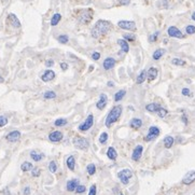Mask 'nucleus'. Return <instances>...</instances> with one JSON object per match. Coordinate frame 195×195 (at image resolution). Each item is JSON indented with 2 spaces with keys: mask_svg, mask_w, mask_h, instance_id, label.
Instances as JSON below:
<instances>
[{
  "mask_svg": "<svg viewBox=\"0 0 195 195\" xmlns=\"http://www.w3.org/2000/svg\"><path fill=\"white\" fill-rule=\"evenodd\" d=\"M111 27H112V25H111V23L109 21L99 20L92 28V36L94 38H99L101 36L107 35L109 31H110Z\"/></svg>",
  "mask_w": 195,
  "mask_h": 195,
  "instance_id": "obj_1",
  "label": "nucleus"
},
{
  "mask_svg": "<svg viewBox=\"0 0 195 195\" xmlns=\"http://www.w3.org/2000/svg\"><path fill=\"white\" fill-rule=\"evenodd\" d=\"M122 111H123L122 106H115V107H113L110 111H109L107 117H106L105 125L107 126V127H111L112 124H114L115 122L120 119V117H121V114H122Z\"/></svg>",
  "mask_w": 195,
  "mask_h": 195,
  "instance_id": "obj_2",
  "label": "nucleus"
},
{
  "mask_svg": "<svg viewBox=\"0 0 195 195\" xmlns=\"http://www.w3.org/2000/svg\"><path fill=\"white\" fill-rule=\"evenodd\" d=\"M93 19V10L92 9H84L78 15V20L81 24H88Z\"/></svg>",
  "mask_w": 195,
  "mask_h": 195,
  "instance_id": "obj_3",
  "label": "nucleus"
},
{
  "mask_svg": "<svg viewBox=\"0 0 195 195\" xmlns=\"http://www.w3.org/2000/svg\"><path fill=\"white\" fill-rule=\"evenodd\" d=\"M131 177H133V171H131V169H122L121 171L117 173V178L120 179V181H121L124 185L128 184L130 179Z\"/></svg>",
  "mask_w": 195,
  "mask_h": 195,
  "instance_id": "obj_4",
  "label": "nucleus"
},
{
  "mask_svg": "<svg viewBox=\"0 0 195 195\" xmlns=\"http://www.w3.org/2000/svg\"><path fill=\"white\" fill-rule=\"evenodd\" d=\"M73 144L76 148L81 149V150H86L90 147V142L84 137H76L73 139Z\"/></svg>",
  "mask_w": 195,
  "mask_h": 195,
  "instance_id": "obj_5",
  "label": "nucleus"
},
{
  "mask_svg": "<svg viewBox=\"0 0 195 195\" xmlns=\"http://www.w3.org/2000/svg\"><path fill=\"white\" fill-rule=\"evenodd\" d=\"M93 124H94V115H93L92 113H90V114L87 115L86 120H85L78 128H79V131H86L90 130V128H92Z\"/></svg>",
  "mask_w": 195,
  "mask_h": 195,
  "instance_id": "obj_6",
  "label": "nucleus"
},
{
  "mask_svg": "<svg viewBox=\"0 0 195 195\" xmlns=\"http://www.w3.org/2000/svg\"><path fill=\"white\" fill-rule=\"evenodd\" d=\"M117 26L122 29H125V30H136V24L133 21H119L117 22Z\"/></svg>",
  "mask_w": 195,
  "mask_h": 195,
  "instance_id": "obj_7",
  "label": "nucleus"
},
{
  "mask_svg": "<svg viewBox=\"0 0 195 195\" xmlns=\"http://www.w3.org/2000/svg\"><path fill=\"white\" fill-rule=\"evenodd\" d=\"M158 135H160V128L156 127V126H151L149 128L148 135L144 137V140L146 141H151V140L155 139L156 137H158Z\"/></svg>",
  "mask_w": 195,
  "mask_h": 195,
  "instance_id": "obj_8",
  "label": "nucleus"
},
{
  "mask_svg": "<svg viewBox=\"0 0 195 195\" xmlns=\"http://www.w3.org/2000/svg\"><path fill=\"white\" fill-rule=\"evenodd\" d=\"M21 131H12L6 136V139L8 140L9 142H16L21 139Z\"/></svg>",
  "mask_w": 195,
  "mask_h": 195,
  "instance_id": "obj_9",
  "label": "nucleus"
},
{
  "mask_svg": "<svg viewBox=\"0 0 195 195\" xmlns=\"http://www.w3.org/2000/svg\"><path fill=\"white\" fill-rule=\"evenodd\" d=\"M167 33H168L169 37L178 38V39H182V38H184V36H183V33L180 31V29H178L177 27H175V26L169 27L168 30H167Z\"/></svg>",
  "mask_w": 195,
  "mask_h": 195,
  "instance_id": "obj_10",
  "label": "nucleus"
},
{
  "mask_svg": "<svg viewBox=\"0 0 195 195\" xmlns=\"http://www.w3.org/2000/svg\"><path fill=\"white\" fill-rule=\"evenodd\" d=\"M107 103H108V96L106 94H104V93H101V94L99 95V99L96 104L97 109H99V110H104L106 106H107Z\"/></svg>",
  "mask_w": 195,
  "mask_h": 195,
  "instance_id": "obj_11",
  "label": "nucleus"
},
{
  "mask_svg": "<svg viewBox=\"0 0 195 195\" xmlns=\"http://www.w3.org/2000/svg\"><path fill=\"white\" fill-rule=\"evenodd\" d=\"M142 152H144V147H142L141 144H138V146L134 149L133 154H131V158H133V161H135V162L139 161L140 158H141Z\"/></svg>",
  "mask_w": 195,
  "mask_h": 195,
  "instance_id": "obj_12",
  "label": "nucleus"
},
{
  "mask_svg": "<svg viewBox=\"0 0 195 195\" xmlns=\"http://www.w3.org/2000/svg\"><path fill=\"white\" fill-rule=\"evenodd\" d=\"M63 133L62 131H52V133H50V135H49V139H50V141H52V142H60V140L63 139Z\"/></svg>",
  "mask_w": 195,
  "mask_h": 195,
  "instance_id": "obj_13",
  "label": "nucleus"
},
{
  "mask_svg": "<svg viewBox=\"0 0 195 195\" xmlns=\"http://www.w3.org/2000/svg\"><path fill=\"white\" fill-rule=\"evenodd\" d=\"M115 64H117V60H115L114 58L107 57L105 60H104L103 67H104V69H105V70H110V69H112V68L114 67Z\"/></svg>",
  "mask_w": 195,
  "mask_h": 195,
  "instance_id": "obj_14",
  "label": "nucleus"
},
{
  "mask_svg": "<svg viewBox=\"0 0 195 195\" xmlns=\"http://www.w3.org/2000/svg\"><path fill=\"white\" fill-rule=\"evenodd\" d=\"M8 21L14 28H20V27H21V22L19 21L16 15L13 14V13H10V14L8 15Z\"/></svg>",
  "mask_w": 195,
  "mask_h": 195,
  "instance_id": "obj_15",
  "label": "nucleus"
},
{
  "mask_svg": "<svg viewBox=\"0 0 195 195\" xmlns=\"http://www.w3.org/2000/svg\"><path fill=\"white\" fill-rule=\"evenodd\" d=\"M54 78H55V72L51 69L44 71V73L41 76V80L43 81V82H50V81H52Z\"/></svg>",
  "mask_w": 195,
  "mask_h": 195,
  "instance_id": "obj_16",
  "label": "nucleus"
},
{
  "mask_svg": "<svg viewBox=\"0 0 195 195\" xmlns=\"http://www.w3.org/2000/svg\"><path fill=\"white\" fill-rule=\"evenodd\" d=\"M78 184H79L78 179H71V180L68 181L67 184H66V189L69 192H74L76 191V188L78 187Z\"/></svg>",
  "mask_w": 195,
  "mask_h": 195,
  "instance_id": "obj_17",
  "label": "nucleus"
},
{
  "mask_svg": "<svg viewBox=\"0 0 195 195\" xmlns=\"http://www.w3.org/2000/svg\"><path fill=\"white\" fill-rule=\"evenodd\" d=\"M195 181V171H190V173H188L187 175L184 176V178H183L182 182L184 183V184L189 185L191 184V183H193Z\"/></svg>",
  "mask_w": 195,
  "mask_h": 195,
  "instance_id": "obj_18",
  "label": "nucleus"
},
{
  "mask_svg": "<svg viewBox=\"0 0 195 195\" xmlns=\"http://www.w3.org/2000/svg\"><path fill=\"white\" fill-rule=\"evenodd\" d=\"M30 157L33 158L35 162H40L44 158V153L42 152H38L37 150L30 151Z\"/></svg>",
  "mask_w": 195,
  "mask_h": 195,
  "instance_id": "obj_19",
  "label": "nucleus"
},
{
  "mask_svg": "<svg viewBox=\"0 0 195 195\" xmlns=\"http://www.w3.org/2000/svg\"><path fill=\"white\" fill-rule=\"evenodd\" d=\"M157 69L154 67H151L150 69L147 71V79H148V81H154L156 79V77H157Z\"/></svg>",
  "mask_w": 195,
  "mask_h": 195,
  "instance_id": "obj_20",
  "label": "nucleus"
},
{
  "mask_svg": "<svg viewBox=\"0 0 195 195\" xmlns=\"http://www.w3.org/2000/svg\"><path fill=\"white\" fill-rule=\"evenodd\" d=\"M130 126L134 130H138V128H140L142 126V121L140 119H138V117H134L130 121Z\"/></svg>",
  "mask_w": 195,
  "mask_h": 195,
  "instance_id": "obj_21",
  "label": "nucleus"
},
{
  "mask_svg": "<svg viewBox=\"0 0 195 195\" xmlns=\"http://www.w3.org/2000/svg\"><path fill=\"white\" fill-rule=\"evenodd\" d=\"M66 164H67V167L69 168V171H73L74 167H76V158H74L73 155L68 156L67 161H66Z\"/></svg>",
  "mask_w": 195,
  "mask_h": 195,
  "instance_id": "obj_22",
  "label": "nucleus"
},
{
  "mask_svg": "<svg viewBox=\"0 0 195 195\" xmlns=\"http://www.w3.org/2000/svg\"><path fill=\"white\" fill-rule=\"evenodd\" d=\"M117 44L121 47L122 51L124 52V53H128V51H130V45H128L127 41L124 39H119L117 40Z\"/></svg>",
  "mask_w": 195,
  "mask_h": 195,
  "instance_id": "obj_23",
  "label": "nucleus"
},
{
  "mask_svg": "<svg viewBox=\"0 0 195 195\" xmlns=\"http://www.w3.org/2000/svg\"><path fill=\"white\" fill-rule=\"evenodd\" d=\"M107 156L108 158H110L111 161H115L117 157V153L115 151V149L113 147H109L108 150H107Z\"/></svg>",
  "mask_w": 195,
  "mask_h": 195,
  "instance_id": "obj_24",
  "label": "nucleus"
},
{
  "mask_svg": "<svg viewBox=\"0 0 195 195\" xmlns=\"http://www.w3.org/2000/svg\"><path fill=\"white\" fill-rule=\"evenodd\" d=\"M174 142H175V139L171 136H166V137L164 138V147L166 149H171V147H173Z\"/></svg>",
  "mask_w": 195,
  "mask_h": 195,
  "instance_id": "obj_25",
  "label": "nucleus"
},
{
  "mask_svg": "<svg viewBox=\"0 0 195 195\" xmlns=\"http://www.w3.org/2000/svg\"><path fill=\"white\" fill-rule=\"evenodd\" d=\"M165 49H157V50H155L154 51V53H153V55H152V57H153V60H158L160 58H162V56L165 54Z\"/></svg>",
  "mask_w": 195,
  "mask_h": 195,
  "instance_id": "obj_26",
  "label": "nucleus"
},
{
  "mask_svg": "<svg viewBox=\"0 0 195 195\" xmlns=\"http://www.w3.org/2000/svg\"><path fill=\"white\" fill-rule=\"evenodd\" d=\"M146 78H147V71L146 70H142V71L138 74L137 79H136V83H137V84H142V83L144 82V80H146Z\"/></svg>",
  "mask_w": 195,
  "mask_h": 195,
  "instance_id": "obj_27",
  "label": "nucleus"
},
{
  "mask_svg": "<svg viewBox=\"0 0 195 195\" xmlns=\"http://www.w3.org/2000/svg\"><path fill=\"white\" fill-rule=\"evenodd\" d=\"M126 95V91L125 90H120L119 92H117L114 94V101H120L124 98V96Z\"/></svg>",
  "mask_w": 195,
  "mask_h": 195,
  "instance_id": "obj_28",
  "label": "nucleus"
},
{
  "mask_svg": "<svg viewBox=\"0 0 195 195\" xmlns=\"http://www.w3.org/2000/svg\"><path fill=\"white\" fill-rule=\"evenodd\" d=\"M158 107H160V105L152 103V104H149V105H147V106H146V110L148 111V112L153 113V112H156V111H157Z\"/></svg>",
  "mask_w": 195,
  "mask_h": 195,
  "instance_id": "obj_29",
  "label": "nucleus"
},
{
  "mask_svg": "<svg viewBox=\"0 0 195 195\" xmlns=\"http://www.w3.org/2000/svg\"><path fill=\"white\" fill-rule=\"evenodd\" d=\"M60 20H62V15H60V13H55V14L53 15V17L51 19V25L52 26H56V25L60 23Z\"/></svg>",
  "mask_w": 195,
  "mask_h": 195,
  "instance_id": "obj_30",
  "label": "nucleus"
},
{
  "mask_svg": "<svg viewBox=\"0 0 195 195\" xmlns=\"http://www.w3.org/2000/svg\"><path fill=\"white\" fill-rule=\"evenodd\" d=\"M33 164H31L30 162H24L23 164L21 165V169L24 173H27V171H31L33 169Z\"/></svg>",
  "mask_w": 195,
  "mask_h": 195,
  "instance_id": "obj_31",
  "label": "nucleus"
},
{
  "mask_svg": "<svg viewBox=\"0 0 195 195\" xmlns=\"http://www.w3.org/2000/svg\"><path fill=\"white\" fill-rule=\"evenodd\" d=\"M49 171H51L52 174H55L57 171V164H56L55 161H51L49 164Z\"/></svg>",
  "mask_w": 195,
  "mask_h": 195,
  "instance_id": "obj_32",
  "label": "nucleus"
},
{
  "mask_svg": "<svg viewBox=\"0 0 195 195\" xmlns=\"http://www.w3.org/2000/svg\"><path fill=\"white\" fill-rule=\"evenodd\" d=\"M86 171L90 176H93V175L96 173V166H95V164H88L86 166Z\"/></svg>",
  "mask_w": 195,
  "mask_h": 195,
  "instance_id": "obj_33",
  "label": "nucleus"
},
{
  "mask_svg": "<svg viewBox=\"0 0 195 195\" xmlns=\"http://www.w3.org/2000/svg\"><path fill=\"white\" fill-rule=\"evenodd\" d=\"M68 123V121L66 119H57L55 122H54V125L55 126H57V127H62V126H65L66 124Z\"/></svg>",
  "mask_w": 195,
  "mask_h": 195,
  "instance_id": "obj_34",
  "label": "nucleus"
},
{
  "mask_svg": "<svg viewBox=\"0 0 195 195\" xmlns=\"http://www.w3.org/2000/svg\"><path fill=\"white\" fill-rule=\"evenodd\" d=\"M57 41L62 44H66V43H68V41H69V37H68L67 35H60L57 37Z\"/></svg>",
  "mask_w": 195,
  "mask_h": 195,
  "instance_id": "obj_35",
  "label": "nucleus"
},
{
  "mask_svg": "<svg viewBox=\"0 0 195 195\" xmlns=\"http://www.w3.org/2000/svg\"><path fill=\"white\" fill-rule=\"evenodd\" d=\"M156 112H157V114H158V117H165L167 115V113H168V111L166 110V109L165 108H163V107H158V109H157V111H156Z\"/></svg>",
  "mask_w": 195,
  "mask_h": 195,
  "instance_id": "obj_36",
  "label": "nucleus"
},
{
  "mask_svg": "<svg viewBox=\"0 0 195 195\" xmlns=\"http://www.w3.org/2000/svg\"><path fill=\"white\" fill-rule=\"evenodd\" d=\"M43 97H44V99H53L56 97V94H55V92H53V91H47V92L44 93Z\"/></svg>",
  "mask_w": 195,
  "mask_h": 195,
  "instance_id": "obj_37",
  "label": "nucleus"
},
{
  "mask_svg": "<svg viewBox=\"0 0 195 195\" xmlns=\"http://www.w3.org/2000/svg\"><path fill=\"white\" fill-rule=\"evenodd\" d=\"M108 138H109V136L107 133H101L100 136H99V142H100L101 144H105L106 142H107Z\"/></svg>",
  "mask_w": 195,
  "mask_h": 195,
  "instance_id": "obj_38",
  "label": "nucleus"
},
{
  "mask_svg": "<svg viewBox=\"0 0 195 195\" xmlns=\"http://www.w3.org/2000/svg\"><path fill=\"white\" fill-rule=\"evenodd\" d=\"M86 191V187L85 185H83V184H78V187L76 188V193L77 194H83L84 192Z\"/></svg>",
  "mask_w": 195,
  "mask_h": 195,
  "instance_id": "obj_39",
  "label": "nucleus"
},
{
  "mask_svg": "<svg viewBox=\"0 0 195 195\" xmlns=\"http://www.w3.org/2000/svg\"><path fill=\"white\" fill-rule=\"evenodd\" d=\"M123 39L126 40V41H135L136 40V36L133 35V33H125V35L123 36Z\"/></svg>",
  "mask_w": 195,
  "mask_h": 195,
  "instance_id": "obj_40",
  "label": "nucleus"
},
{
  "mask_svg": "<svg viewBox=\"0 0 195 195\" xmlns=\"http://www.w3.org/2000/svg\"><path fill=\"white\" fill-rule=\"evenodd\" d=\"M171 64L176 65V66H184L185 65V62L182 60H180V58H174L173 60H171Z\"/></svg>",
  "mask_w": 195,
  "mask_h": 195,
  "instance_id": "obj_41",
  "label": "nucleus"
},
{
  "mask_svg": "<svg viewBox=\"0 0 195 195\" xmlns=\"http://www.w3.org/2000/svg\"><path fill=\"white\" fill-rule=\"evenodd\" d=\"M8 124V117L4 115H0V127H3Z\"/></svg>",
  "mask_w": 195,
  "mask_h": 195,
  "instance_id": "obj_42",
  "label": "nucleus"
},
{
  "mask_svg": "<svg viewBox=\"0 0 195 195\" xmlns=\"http://www.w3.org/2000/svg\"><path fill=\"white\" fill-rule=\"evenodd\" d=\"M185 31H187L188 35H193V33H195V26L189 25V26H187V28H185Z\"/></svg>",
  "mask_w": 195,
  "mask_h": 195,
  "instance_id": "obj_43",
  "label": "nucleus"
},
{
  "mask_svg": "<svg viewBox=\"0 0 195 195\" xmlns=\"http://www.w3.org/2000/svg\"><path fill=\"white\" fill-rule=\"evenodd\" d=\"M40 173H41V171L38 167H33V169H31V176L33 177H39Z\"/></svg>",
  "mask_w": 195,
  "mask_h": 195,
  "instance_id": "obj_44",
  "label": "nucleus"
},
{
  "mask_svg": "<svg viewBox=\"0 0 195 195\" xmlns=\"http://www.w3.org/2000/svg\"><path fill=\"white\" fill-rule=\"evenodd\" d=\"M158 35H160V33H158V31H155L153 35H151L150 37H149V41H150V42H155L156 40H157Z\"/></svg>",
  "mask_w": 195,
  "mask_h": 195,
  "instance_id": "obj_45",
  "label": "nucleus"
},
{
  "mask_svg": "<svg viewBox=\"0 0 195 195\" xmlns=\"http://www.w3.org/2000/svg\"><path fill=\"white\" fill-rule=\"evenodd\" d=\"M181 93H182V95L183 96H192V93H191V91L189 90L188 87H184V88H182V91H181Z\"/></svg>",
  "mask_w": 195,
  "mask_h": 195,
  "instance_id": "obj_46",
  "label": "nucleus"
},
{
  "mask_svg": "<svg viewBox=\"0 0 195 195\" xmlns=\"http://www.w3.org/2000/svg\"><path fill=\"white\" fill-rule=\"evenodd\" d=\"M97 193V189H96V185L93 184L92 187L90 188V192H88V195H96Z\"/></svg>",
  "mask_w": 195,
  "mask_h": 195,
  "instance_id": "obj_47",
  "label": "nucleus"
},
{
  "mask_svg": "<svg viewBox=\"0 0 195 195\" xmlns=\"http://www.w3.org/2000/svg\"><path fill=\"white\" fill-rule=\"evenodd\" d=\"M100 53L99 52H94V53L92 54V60H98L99 58H100Z\"/></svg>",
  "mask_w": 195,
  "mask_h": 195,
  "instance_id": "obj_48",
  "label": "nucleus"
},
{
  "mask_svg": "<svg viewBox=\"0 0 195 195\" xmlns=\"http://www.w3.org/2000/svg\"><path fill=\"white\" fill-rule=\"evenodd\" d=\"M119 2L122 6H128L131 3V0H119Z\"/></svg>",
  "mask_w": 195,
  "mask_h": 195,
  "instance_id": "obj_49",
  "label": "nucleus"
},
{
  "mask_svg": "<svg viewBox=\"0 0 195 195\" xmlns=\"http://www.w3.org/2000/svg\"><path fill=\"white\" fill-rule=\"evenodd\" d=\"M53 65H54L53 60H47V62H45V66H47V67H52Z\"/></svg>",
  "mask_w": 195,
  "mask_h": 195,
  "instance_id": "obj_50",
  "label": "nucleus"
},
{
  "mask_svg": "<svg viewBox=\"0 0 195 195\" xmlns=\"http://www.w3.org/2000/svg\"><path fill=\"white\" fill-rule=\"evenodd\" d=\"M60 69L64 70V71H65V70H67V69H68V65L66 64V63H60Z\"/></svg>",
  "mask_w": 195,
  "mask_h": 195,
  "instance_id": "obj_51",
  "label": "nucleus"
},
{
  "mask_svg": "<svg viewBox=\"0 0 195 195\" xmlns=\"http://www.w3.org/2000/svg\"><path fill=\"white\" fill-rule=\"evenodd\" d=\"M23 193H24V195H29V194H30V188L26 187L24 189V192H23Z\"/></svg>",
  "mask_w": 195,
  "mask_h": 195,
  "instance_id": "obj_52",
  "label": "nucleus"
},
{
  "mask_svg": "<svg viewBox=\"0 0 195 195\" xmlns=\"http://www.w3.org/2000/svg\"><path fill=\"white\" fill-rule=\"evenodd\" d=\"M2 194H3V195H11L10 194V191H9L8 188H4V189L2 190Z\"/></svg>",
  "mask_w": 195,
  "mask_h": 195,
  "instance_id": "obj_53",
  "label": "nucleus"
},
{
  "mask_svg": "<svg viewBox=\"0 0 195 195\" xmlns=\"http://www.w3.org/2000/svg\"><path fill=\"white\" fill-rule=\"evenodd\" d=\"M181 120H182L183 123H184L185 125H187V124H188V117H187V115L183 114V115H182V117H181Z\"/></svg>",
  "mask_w": 195,
  "mask_h": 195,
  "instance_id": "obj_54",
  "label": "nucleus"
},
{
  "mask_svg": "<svg viewBox=\"0 0 195 195\" xmlns=\"http://www.w3.org/2000/svg\"><path fill=\"white\" fill-rule=\"evenodd\" d=\"M108 86H114V83H113L112 82V81H109V82H108Z\"/></svg>",
  "mask_w": 195,
  "mask_h": 195,
  "instance_id": "obj_55",
  "label": "nucleus"
},
{
  "mask_svg": "<svg viewBox=\"0 0 195 195\" xmlns=\"http://www.w3.org/2000/svg\"><path fill=\"white\" fill-rule=\"evenodd\" d=\"M3 81H4V79L2 78L1 76H0V83H2V82H3Z\"/></svg>",
  "mask_w": 195,
  "mask_h": 195,
  "instance_id": "obj_56",
  "label": "nucleus"
},
{
  "mask_svg": "<svg viewBox=\"0 0 195 195\" xmlns=\"http://www.w3.org/2000/svg\"><path fill=\"white\" fill-rule=\"evenodd\" d=\"M192 20H193V21H195V12L193 13V14H192Z\"/></svg>",
  "mask_w": 195,
  "mask_h": 195,
  "instance_id": "obj_57",
  "label": "nucleus"
},
{
  "mask_svg": "<svg viewBox=\"0 0 195 195\" xmlns=\"http://www.w3.org/2000/svg\"><path fill=\"white\" fill-rule=\"evenodd\" d=\"M92 70H93V66H91V67L88 68V71H92Z\"/></svg>",
  "mask_w": 195,
  "mask_h": 195,
  "instance_id": "obj_58",
  "label": "nucleus"
},
{
  "mask_svg": "<svg viewBox=\"0 0 195 195\" xmlns=\"http://www.w3.org/2000/svg\"><path fill=\"white\" fill-rule=\"evenodd\" d=\"M120 195H124V194H120Z\"/></svg>",
  "mask_w": 195,
  "mask_h": 195,
  "instance_id": "obj_59",
  "label": "nucleus"
}]
</instances>
